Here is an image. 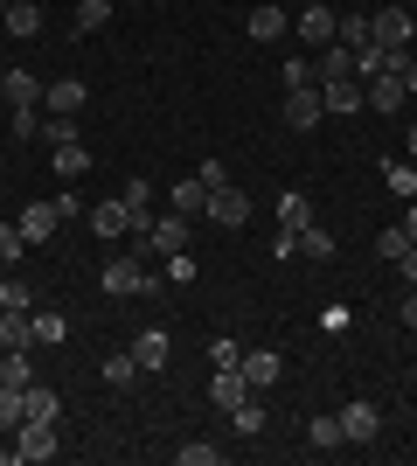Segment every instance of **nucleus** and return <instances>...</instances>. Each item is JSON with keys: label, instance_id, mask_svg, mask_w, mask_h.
<instances>
[{"label": "nucleus", "instance_id": "obj_6", "mask_svg": "<svg viewBox=\"0 0 417 466\" xmlns=\"http://www.w3.org/2000/svg\"><path fill=\"white\" fill-rule=\"evenodd\" d=\"M362 97H369V112H403V105H411V91H403V77L397 70H376V77H362Z\"/></svg>", "mask_w": 417, "mask_h": 466}, {"label": "nucleus", "instance_id": "obj_50", "mask_svg": "<svg viewBox=\"0 0 417 466\" xmlns=\"http://www.w3.org/2000/svg\"><path fill=\"white\" fill-rule=\"evenodd\" d=\"M306 7H320V0H306Z\"/></svg>", "mask_w": 417, "mask_h": 466}, {"label": "nucleus", "instance_id": "obj_11", "mask_svg": "<svg viewBox=\"0 0 417 466\" xmlns=\"http://www.w3.org/2000/svg\"><path fill=\"white\" fill-rule=\"evenodd\" d=\"M0 97H7V112H35V105H42V77L7 70V77H0Z\"/></svg>", "mask_w": 417, "mask_h": 466}, {"label": "nucleus", "instance_id": "obj_20", "mask_svg": "<svg viewBox=\"0 0 417 466\" xmlns=\"http://www.w3.org/2000/svg\"><path fill=\"white\" fill-rule=\"evenodd\" d=\"M0 28H7V35H21V42L42 35V7H35V0H7V21H0Z\"/></svg>", "mask_w": 417, "mask_h": 466}, {"label": "nucleus", "instance_id": "obj_45", "mask_svg": "<svg viewBox=\"0 0 417 466\" xmlns=\"http://www.w3.org/2000/svg\"><path fill=\"white\" fill-rule=\"evenodd\" d=\"M403 328H417V286L403 292Z\"/></svg>", "mask_w": 417, "mask_h": 466}, {"label": "nucleus", "instance_id": "obj_32", "mask_svg": "<svg viewBox=\"0 0 417 466\" xmlns=\"http://www.w3.org/2000/svg\"><path fill=\"white\" fill-rule=\"evenodd\" d=\"M306 439H313L320 452H334V446H348V439H341V418H313V425H306Z\"/></svg>", "mask_w": 417, "mask_h": 466}, {"label": "nucleus", "instance_id": "obj_7", "mask_svg": "<svg viewBox=\"0 0 417 466\" xmlns=\"http://www.w3.org/2000/svg\"><path fill=\"white\" fill-rule=\"evenodd\" d=\"M320 84H341V77H362V49H348V42H327L320 49Z\"/></svg>", "mask_w": 417, "mask_h": 466}, {"label": "nucleus", "instance_id": "obj_44", "mask_svg": "<svg viewBox=\"0 0 417 466\" xmlns=\"http://www.w3.org/2000/svg\"><path fill=\"white\" fill-rule=\"evenodd\" d=\"M397 223H403V230H411V244H417V195H411V202H403V216H397Z\"/></svg>", "mask_w": 417, "mask_h": 466}, {"label": "nucleus", "instance_id": "obj_4", "mask_svg": "<svg viewBox=\"0 0 417 466\" xmlns=\"http://www.w3.org/2000/svg\"><path fill=\"white\" fill-rule=\"evenodd\" d=\"M15 452H21L28 466H42V460H56V452H63V439H56V425H42V418H21Z\"/></svg>", "mask_w": 417, "mask_h": 466}, {"label": "nucleus", "instance_id": "obj_10", "mask_svg": "<svg viewBox=\"0 0 417 466\" xmlns=\"http://www.w3.org/2000/svg\"><path fill=\"white\" fill-rule=\"evenodd\" d=\"M15 223H21V237H28V244H49V237H56V223H63V209H56V202H28Z\"/></svg>", "mask_w": 417, "mask_h": 466}, {"label": "nucleus", "instance_id": "obj_28", "mask_svg": "<svg viewBox=\"0 0 417 466\" xmlns=\"http://www.w3.org/2000/svg\"><path fill=\"white\" fill-rule=\"evenodd\" d=\"M411 251V230H403V223H382L376 230V258H403Z\"/></svg>", "mask_w": 417, "mask_h": 466}, {"label": "nucleus", "instance_id": "obj_42", "mask_svg": "<svg viewBox=\"0 0 417 466\" xmlns=\"http://www.w3.org/2000/svg\"><path fill=\"white\" fill-rule=\"evenodd\" d=\"M209 355H216V370H237V362H243V349L230 341V334H216V341H209Z\"/></svg>", "mask_w": 417, "mask_h": 466}, {"label": "nucleus", "instance_id": "obj_29", "mask_svg": "<svg viewBox=\"0 0 417 466\" xmlns=\"http://www.w3.org/2000/svg\"><path fill=\"white\" fill-rule=\"evenodd\" d=\"M174 460L181 466H223V446H216V439H195V446H181Z\"/></svg>", "mask_w": 417, "mask_h": 466}, {"label": "nucleus", "instance_id": "obj_16", "mask_svg": "<svg viewBox=\"0 0 417 466\" xmlns=\"http://www.w3.org/2000/svg\"><path fill=\"white\" fill-rule=\"evenodd\" d=\"M341 418V439H348V446H369V439H376V404H348V410H334Z\"/></svg>", "mask_w": 417, "mask_h": 466}, {"label": "nucleus", "instance_id": "obj_17", "mask_svg": "<svg viewBox=\"0 0 417 466\" xmlns=\"http://www.w3.org/2000/svg\"><path fill=\"white\" fill-rule=\"evenodd\" d=\"M320 105H327V112H369V97H362V77L320 84Z\"/></svg>", "mask_w": 417, "mask_h": 466}, {"label": "nucleus", "instance_id": "obj_33", "mask_svg": "<svg viewBox=\"0 0 417 466\" xmlns=\"http://www.w3.org/2000/svg\"><path fill=\"white\" fill-rule=\"evenodd\" d=\"M334 42H348V49H369V15H362V7H355V15H341V35Z\"/></svg>", "mask_w": 417, "mask_h": 466}, {"label": "nucleus", "instance_id": "obj_14", "mask_svg": "<svg viewBox=\"0 0 417 466\" xmlns=\"http://www.w3.org/2000/svg\"><path fill=\"white\" fill-rule=\"evenodd\" d=\"M28 334H35V349H63V341H70V320H63L56 307H35L28 313Z\"/></svg>", "mask_w": 417, "mask_h": 466}, {"label": "nucleus", "instance_id": "obj_30", "mask_svg": "<svg viewBox=\"0 0 417 466\" xmlns=\"http://www.w3.org/2000/svg\"><path fill=\"white\" fill-rule=\"evenodd\" d=\"M299 251H306V258H320V265H327V258H334V237L320 230V223H306V230H299Z\"/></svg>", "mask_w": 417, "mask_h": 466}, {"label": "nucleus", "instance_id": "obj_36", "mask_svg": "<svg viewBox=\"0 0 417 466\" xmlns=\"http://www.w3.org/2000/svg\"><path fill=\"white\" fill-rule=\"evenodd\" d=\"M0 307H15V313H35V292L21 286V279H0Z\"/></svg>", "mask_w": 417, "mask_h": 466}, {"label": "nucleus", "instance_id": "obj_26", "mask_svg": "<svg viewBox=\"0 0 417 466\" xmlns=\"http://www.w3.org/2000/svg\"><path fill=\"white\" fill-rule=\"evenodd\" d=\"M112 21V0H77V35H98Z\"/></svg>", "mask_w": 417, "mask_h": 466}, {"label": "nucleus", "instance_id": "obj_34", "mask_svg": "<svg viewBox=\"0 0 417 466\" xmlns=\"http://www.w3.org/2000/svg\"><path fill=\"white\" fill-rule=\"evenodd\" d=\"M104 383H112V390L139 383V362H133V349H125V355H112V362H104Z\"/></svg>", "mask_w": 417, "mask_h": 466}, {"label": "nucleus", "instance_id": "obj_49", "mask_svg": "<svg viewBox=\"0 0 417 466\" xmlns=\"http://www.w3.org/2000/svg\"><path fill=\"white\" fill-rule=\"evenodd\" d=\"M0 21H7V0H0Z\"/></svg>", "mask_w": 417, "mask_h": 466}, {"label": "nucleus", "instance_id": "obj_13", "mask_svg": "<svg viewBox=\"0 0 417 466\" xmlns=\"http://www.w3.org/2000/svg\"><path fill=\"white\" fill-rule=\"evenodd\" d=\"M237 370H243V383H251V390H272L278 376H285V362H278L272 349H243V362H237Z\"/></svg>", "mask_w": 417, "mask_h": 466}, {"label": "nucleus", "instance_id": "obj_37", "mask_svg": "<svg viewBox=\"0 0 417 466\" xmlns=\"http://www.w3.org/2000/svg\"><path fill=\"white\" fill-rule=\"evenodd\" d=\"M42 139H49V147H70V139H77V118H70V112H49Z\"/></svg>", "mask_w": 417, "mask_h": 466}, {"label": "nucleus", "instance_id": "obj_18", "mask_svg": "<svg viewBox=\"0 0 417 466\" xmlns=\"http://www.w3.org/2000/svg\"><path fill=\"white\" fill-rule=\"evenodd\" d=\"M84 97H91V91H84V77H56L49 91H42V105H49V112H70V118H77V112H84Z\"/></svg>", "mask_w": 417, "mask_h": 466}, {"label": "nucleus", "instance_id": "obj_46", "mask_svg": "<svg viewBox=\"0 0 417 466\" xmlns=\"http://www.w3.org/2000/svg\"><path fill=\"white\" fill-rule=\"evenodd\" d=\"M397 265H403V279H411V286H417V244H411V251L397 258Z\"/></svg>", "mask_w": 417, "mask_h": 466}, {"label": "nucleus", "instance_id": "obj_8", "mask_svg": "<svg viewBox=\"0 0 417 466\" xmlns=\"http://www.w3.org/2000/svg\"><path fill=\"white\" fill-rule=\"evenodd\" d=\"M293 28H299V42H313V49H327V42L341 35V15L327 7V0H320V7H306V15H299Z\"/></svg>", "mask_w": 417, "mask_h": 466}, {"label": "nucleus", "instance_id": "obj_27", "mask_svg": "<svg viewBox=\"0 0 417 466\" xmlns=\"http://www.w3.org/2000/svg\"><path fill=\"white\" fill-rule=\"evenodd\" d=\"M84 167H91V154H84V139H70V147H56V175H63V181H77Z\"/></svg>", "mask_w": 417, "mask_h": 466}, {"label": "nucleus", "instance_id": "obj_47", "mask_svg": "<svg viewBox=\"0 0 417 466\" xmlns=\"http://www.w3.org/2000/svg\"><path fill=\"white\" fill-rule=\"evenodd\" d=\"M403 91H411V97H417V56H411V63H403Z\"/></svg>", "mask_w": 417, "mask_h": 466}, {"label": "nucleus", "instance_id": "obj_41", "mask_svg": "<svg viewBox=\"0 0 417 466\" xmlns=\"http://www.w3.org/2000/svg\"><path fill=\"white\" fill-rule=\"evenodd\" d=\"M293 84H320L313 56H285V91H293Z\"/></svg>", "mask_w": 417, "mask_h": 466}, {"label": "nucleus", "instance_id": "obj_19", "mask_svg": "<svg viewBox=\"0 0 417 466\" xmlns=\"http://www.w3.org/2000/svg\"><path fill=\"white\" fill-rule=\"evenodd\" d=\"M243 397H251V383H243V370H216V383H209V404H216V410H237Z\"/></svg>", "mask_w": 417, "mask_h": 466}, {"label": "nucleus", "instance_id": "obj_21", "mask_svg": "<svg viewBox=\"0 0 417 466\" xmlns=\"http://www.w3.org/2000/svg\"><path fill=\"white\" fill-rule=\"evenodd\" d=\"M21 410L42 418V425H56V418H63V397H56V390H42V383H28V390H21Z\"/></svg>", "mask_w": 417, "mask_h": 466}, {"label": "nucleus", "instance_id": "obj_15", "mask_svg": "<svg viewBox=\"0 0 417 466\" xmlns=\"http://www.w3.org/2000/svg\"><path fill=\"white\" fill-rule=\"evenodd\" d=\"M84 223H91L98 237H125V230H133V209L112 195V202H98V209H84Z\"/></svg>", "mask_w": 417, "mask_h": 466}, {"label": "nucleus", "instance_id": "obj_39", "mask_svg": "<svg viewBox=\"0 0 417 466\" xmlns=\"http://www.w3.org/2000/svg\"><path fill=\"white\" fill-rule=\"evenodd\" d=\"M119 202H125V209H133V223H139V216H146V202H154V188H146V181H125V188H119Z\"/></svg>", "mask_w": 417, "mask_h": 466}, {"label": "nucleus", "instance_id": "obj_38", "mask_svg": "<svg viewBox=\"0 0 417 466\" xmlns=\"http://www.w3.org/2000/svg\"><path fill=\"white\" fill-rule=\"evenodd\" d=\"M21 418H28V410H21V390L0 383V431H21Z\"/></svg>", "mask_w": 417, "mask_h": 466}, {"label": "nucleus", "instance_id": "obj_12", "mask_svg": "<svg viewBox=\"0 0 417 466\" xmlns=\"http://www.w3.org/2000/svg\"><path fill=\"white\" fill-rule=\"evenodd\" d=\"M133 362H139V376H160V370H167V334H160V328H139L133 334Z\"/></svg>", "mask_w": 417, "mask_h": 466}, {"label": "nucleus", "instance_id": "obj_24", "mask_svg": "<svg viewBox=\"0 0 417 466\" xmlns=\"http://www.w3.org/2000/svg\"><path fill=\"white\" fill-rule=\"evenodd\" d=\"M306 223H313V202H306L299 188H293V195H278V230H293V237H299Z\"/></svg>", "mask_w": 417, "mask_h": 466}, {"label": "nucleus", "instance_id": "obj_35", "mask_svg": "<svg viewBox=\"0 0 417 466\" xmlns=\"http://www.w3.org/2000/svg\"><path fill=\"white\" fill-rule=\"evenodd\" d=\"M382 181H390V195H403V202L417 195V167H403V160H390V167H382Z\"/></svg>", "mask_w": 417, "mask_h": 466}, {"label": "nucleus", "instance_id": "obj_43", "mask_svg": "<svg viewBox=\"0 0 417 466\" xmlns=\"http://www.w3.org/2000/svg\"><path fill=\"white\" fill-rule=\"evenodd\" d=\"M188 279H195V258L174 251V258H167V286H188Z\"/></svg>", "mask_w": 417, "mask_h": 466}, {"label": "nucleus", "instance_id": "obj_22", "mask_svg": "<svg viewBox=\"0 0 417 466\" xmlns=\"http://www.w3.org/2000/svg\"><path fill=\"white\" fill-rule=\"evenodd\" d=\"M0 383H7V390H28V383H35V362H28V349H0Z\"/></svg>", "mask_w": 417, "mask_h": 466}, {"label": "nucleus", "instance_id": "obj_1", "mask_svg": "<svg viewBox=\"0 0 417 466\" xmlns=\"http://www.w3.org/2000/svg\"><path fill=\"white\" fill-rule=\"evenodd\" d=\"M98 286L112 292V299H125V292H160L167 279H154V272H146V258H139V251H125V258H112V265L98 272Z\"/></svg>", "mask_w": 417, "mask_h": 466}, {"label": "nucleus", "instance_id": "obj_9", "mask_svg": "<svg viewBox=\"0 0 417 466\" xmlns=\"http://www.w3.org/2000/svg\"><path fill=\"white\" fill-rule=\"evenodd\" d=\"M243 28H251V42H285V35H293V15H285L278 0H264V7H251Z\"/></svg>", "mask_w": 417, "mask_h": 466}, {"label": "nucleus", "instance_id": "obj_31", "mask_svg": "<svg viewBox=\"0 0 417 466\" xmlns=\"http://www.w3.org/2000/svg\"><path fill=\"white\" fill-rule=\"evenodd\" d=\"M230 425H237V439H258V431H264V410L251 404V397H243V404L230 410Z\"/></svg>", "mask_w": 417, "mask_h": 466}, {"label": "nucleus", "instance_id": "obj_5", "mask_svg": "<svg viewBox=\"0 0 417 466\" xmlns=\"http://www.w3.org/2000/svg\"><path fill=\"white\" fill-rule=\"evenodd\" d=\"M320 118H327V105H320V84H293V91H285V126H293V133H313Z\"/></svg>", "mask_w": 417, "mask_h": 466}, {"label": "nucleus", "instance_id": "obj_23", "mask_svg": "<svg viewBox=\"0 0 417 466\" xmlns=\"http://www.w3.org/2000/svg\"><path fill=\"white\" fill-rule=\"evenodd\" d=\"M167 202H174V216H202V209H209V188H202V175L174 181V195H167Z\"/></svg>", "mask_w": 417, "mask_h": 466}, {"label": "nucleus", "instance_id": "obj_48", "mask_svg": "<svg viewBox=\"0 0 417 466\" xmlns=\"http://www.w3.org/2000/svg\"><path fill=\"white\" fill-rule=\"evenodd\" d=\"M411 154H417V118H411Z\"/></svg>", "mask_w": 417, "mask_h": 466}, {"label": "nucleus", "instance_id": "obj_25", "mask_svg": "<svg viewBox=\"0 0 417 466\" xmlns=\"http://www.w3.org/2000/svg\"><path fill=\"white\" fill-rule=\"evenodd\" d=\"M0 349H35V334H28V313L0 307Z\"/></svg>", "mask_w": 417, "mask_h": 466}, {"label": "nucleus", "instance_id": "obj_40", "mask_svg": "<svg viewBox=\"0 0 417 466\" xmlns=\"http://www.w3.org/2000/svg\"><path fill=\"white\" fill-rule=\"evenodd\" d=\"M21 251H28V237H21V223H0V265H15Z\"/></svg>", "mask_w": 417, "mask_h": 466}, {"label": "nucleus", "instance_id": "obj_2", "mask_svg": "<svg viewBox=\"0 0 417 466\" xmlns=\"http://www.w3.org/2000/svg\"><path fill=\"white\" fill-rule=\"evenodd\" d=\"M209 223H216V230H243V223H251V195L237 188V181H223V188H209Z\"/></svg>", "mask_w": 417, "mask_h": 466}, {"label": "nucleus", "instance_id": "obj_3", "mask_svg": "<svg viewBox=\"0 0 417 466\" xmlns=\"http://www.w3.org/2000/svg\"><path fill=\"white\" fill-rule=\"evenodd\" d=\"M411 7H376L369 15V49H411Z\"/></svg>", "mask_w": 417, "mask_h": 466}]
</instances>
